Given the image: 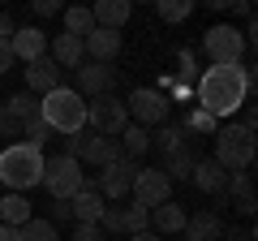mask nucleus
<instances>
[{
  "mask_svg": "<svg viewBox=\"0 0 258 241\" xmlns=\"http://www.w3.org/2000/svg\"><path fill=\"white\" fill-rule=\"evenodd\" d=\"M249 91H254V78H249L245 65H211L198 78V108L211 112L215 120H224L245 108Z\"/></svg>",
  "mask_w": 258,
  "mask_h": 241,
  "instance_id": "nucleus-1",
  "label": "nucleus"
},
{
  "mask_svg": "<svg viewBox=\"0 0 258 241\" xmlns=\"http://www.w3.org/2000/svg\"><path fill=\"white\" fill-rule=\"evenodd\" d=\"M39 116H43V125L52 134H78L86 130V99L74 91V86H56V91H47L43 99H39Z\"/></svg>",
  "mask_w": 258,
  "mask_h": 241,
  "instance_id": "nucleus-2",
  "label": "nucleus"
},
{
  "mask_svg": "<svg viewBox=\"0 0 258 241\" xmlns=\"http://www.w3.org/2000/svg\"><path fill=\"white\" fill-rule=\"evenodd\" d=\"M43 181V151L13 142L0 151V186H9V194H26Z\"/></svg>",
  "mask_w": 258,
  "mask_h": 241,
  "instance_id": "nucleus-3",
  "label": "nucleus"
},
{
  "mask_svg": "<svg viewBox=\"0 0 258 241\" xmlns=\"http://www.w3.org/2000/svg\"><path fill=\"white\" fill-rule=\"evenodd\" d=\"M254 151H258V142H254V134H249L245 125L228 120V125H220V130H215V155H211V159H215V164H220L228 176L249 172Z\"/></svg>",
  "mask_w": 258,
  "mask_h": 241,
  "instance_id": "nucleus-4",
  "label": "nucleus"
},
{
  "mask_svg": "<svg viewBox=\"0 0 258 241\" xmlns=\"http://www.w3.org/2000/svg\"><path fill=\"white\" fill-rule=\"evenodd\" d=\"M39 186H47V194L56 203H69L86 186V172H82V164L74 155H52V159H43V181Z\"/></svg>",
  "mask_w": 258,
  "mask_h": 241,
  "instance_id": "nucleus-5",
  "label": "nucleus"
},
{
  "mask_svg": "<svg viewBox=\"0 0 258 241\" xmlns=\"http://www.w3.org/2000/svg\"><path fill=\"white\" fill-rule=\"evenodd\" d=\"M64 155H74L78 164H99V168H108V164H116V159H125V155H120V142L99 138V134H91V130L69 134V151H64Z\"/></svg>",
  "mask_w": 258,
  "mask_h": 241,
  "instance_id": "nucleus-6",
  "label": "nucleus"
},
{
  "mask_svg": "<svg viewBox=\"0 0 258 241\" xmlns=\"http://www.w3.org/2000/svg\"><path fill=\"white\" fill-rule=\"evenodd\" d=\"M129 125V112H125V99L116 95H99L95 103H86V130L99 134V138H112Z\"/></svg>",
  "mask_w": 258,
  "mask_h": 241,
  "instance_id": "nucleus-7",
  "label": "nucleus"
},
{
  "mask_svg": "<svg viewBox=\"0 0 258 241\" xmlns=\"http://www.w3.org/2000/svg\"><path fill=\"white\" fill-rule=\"evenodd\" d=\"M203 52L211 56V65H241L245 56V35L237 26H211L203 35Z\"/></svg>",
  "mask_w": 258,
  "mask_h": 241,
  "instance_id": "nucleus-8",
  "label": "nucleus"
},
{
  "mask_svg": "<svg viewBox=\"0 0 258 241\" xmlns=\"http://www.w3.org/2000/svg\"><path fill=\"white\" fill-rule=\"evenodd\" d=\"M168 95H159L155 86H138V91H129V99H125V112L134 116V125H164L168 120Z\"/></svg>",
  "mask_w": 258,
  "mask_h": 241,
  "instance_id": "nucleus-9",
  "label": "nucleus"
},
{
  "mask_svg": "<svg viewBox=\"0 0 258 241\" xmlns=\"http://www.w3.org/2000/svg\"><path fill=\"white\" fill-rule=\"evenodd\" d=\"M134 203H142L151 211V207H159V203H168L172 198V181H168L159 168H138V176H134Z\"/></svg>",
  "mask_w": 258,
  "mask_h": 241,
  "instance_id": "nucleus-10",
  "label": "nucleus"
},
{
  "mask_svg": "<svg viewBox=\"0 0 258 241\" xmlns=\"http://www.w3.org/2000/svg\"><path fill=\"white\" fill-rule=\"evenodd\" d=\"M74 74H78V86H74V91L82 95V99H99V95H112V86H116V69H112V65H95V61H82Z\"/></svg>",
  "mask_w": 258,
  "mask_h": 241,
  "instance_id": "nucleus-11",
  "label": "nucleus"
},
{
  "mask_svg": "<svg viewBox=\"0 0 258 241\" xmlns=\"http://www.w3.org/2000/svg\"><path fill=\"white\" fill-rule=\"evenodd\" d=\"M134 176H138V159H116V164H108L99 172L95 190H99L103 198H125L129 190H134Z\"/></svg>",
  "mask_w": 258,
  "mask_h": 241,
  "instance_id": "nucleus-12",
  "label": "nucleus"
},
{
  "mask_svg": "<svg viewBox=\"0 0 258 241\" xmlns=\"http://www.w3.org/2000/svg\"><path fill=\"white\" fill-rule=\"evenodd\" d=\"M120 52V30H103L95 26L91 35L82 39V56L86 61H95V65H112V56Z\"/></svg>",
  "mask_w": 258,
  "mask_h": 241,
  "instance_id": "nucleus-13",
  "label": "nucleus"
},
{
  "mask_svg": "<svg viewBox=\"0 0 258 241\" xmlns=\"http://www.w3.org/2000/svg\"><path fill=\"white\" fill-rule=\"evenodd\" d=\"M103 207H108V198L95 190V181H86V186L78 190L74 198H69V211H74V220H78V224H99Z\"/></svg>",
  "mask_w": 258,
  "mask_h": 241,
  "instance_id": "nucleus-14",
  "label": "nucleus"
},
{
  "mask_svg": "<svg viewBox=\"0 0 258 241\" xmlns=\"http://www.w3.org/2000/svg\"><path fill=\"white\" fill-rule=\"evenodd\" d=\"M9 52H13V61H39V56H47V35L39 26H22V30H13V39H9Z\"/></svg>",
  "mask_w": 258,
  "mask_h": 241,
  "instance_id": "nucleus-15",
  "label": "nucleus"
},
{
  "mask_svg": "<svg viewBox=\"0 0 258 241\" xmlns=\"http://www.w3.org/2000/svg\"><path fill=\"white\" fill-rule=\"evenodd\" d=\"M60 86V69H56V61L52 56H39V61H30L26 65V91L30 95H47V91H56Z\"/></svg>",
  "mask_w": 258,
  "mask_h": 241,
  "instance_id": "nucleus-16",
  "label": "nucleus"
},
{
  "mask_svg": "<svg viewBox=\"0 0 258 241\" xmlns=\"http://www.w3.org/2000/svg\"><path fill=\"white\" fill-rule=\"evenodd\" d=\"M198 159H203V155L194 151V142H185V147H176L172 155H164V168H159V172L176 186V181H189V176H194V164H198Z\"/></svg>",
  "mask_w": 258,
  "mask_h": 241,
  "instance_id": "nucleus-17",
  "label": "nucleus"
},
{
  "mask_svg": "<svg viewBox=\"0 0 258 241\" xmlns=\"http://www.w3.org/2000/svg\"><path fill=\"white\" fill-rule=\"evenodd\" d=\"M185 241H220L224 237V220L215 211H198V215H189L185 220Z\"/></svg>",
  "mask_w": 258,
  "mask_h": 241,
  "instance_id": "nucleus-18",
  "label": "nucleus"
},
{
  "mask_svg": "<svg viewBox=\"0 0 258 241\" xmlns=\"http://www.w3.org/2000/svg\"><path fill=\"white\" fill-rule=\"evenodd\" d=\"M189 181L203 190V194H224V190H228V172H224L215 159H198V164H194V176H189Z\"/></svg>",
  "mask_w": 258,
  "mask_h": 241,
  "instance_id": "nucleus-19",
  "label": "nucleus"
},
{
  "mask_svg": "<svg viewBox=\"0 0 258 241\" xmlns=\"http://www.w3.org/2000/svg\"><path fill=\"white\" fill-rule=\"evenodd\" d=\"M129 13H134L129 0H99L91 9V18H95V26H103V30H120L129 22Z\"/></svg>",
  "mask_w": 258,
  "mask_h": 241,
  "instance_id": "nucleus-20",
  "label": "nucleus"
},
{
  "mask_svg": "<svg viewBox=\"0 0 258 241\" xmlns=\"http://www.w3.org/2000/svg\"><path fill=\"white\" fill-rule=\"evenodd\" d=\"M185 207H176L172 198L168 203H159V207H151V228H155V237H164V232H181L185 228Z\"/></svg>",
  "mask_w": 258,
  "mask_h": 241,
  "instance_id": "nucleus-21",
  "label": "nucleus"
},
{
  "mask_svg": "<svg viewBox=\"0 0 258 241\" xmlns=\"http://www.w3.org/2000/svg\"><path fill=\"white\" fill-rule=\"evenodd\" d=\"M47 56L56 61V69H60V65L64 69H78L86 61V56H82V39H74V35H56L52 43H47Z\"/></svg>",
  "mask_w": 258,
  "mask_h": 241,
  "instance_id": "nucleus-22",
  "label": "nucleus"
},
{
  "mask_svg": "<svg viewBox=\"0 0 258 241\" xmlns=\"http://www.w3.org/2000/svg\"><path fill=\"white\" fill-rule=\"evenodd\" d=\"M228 194H232V207H237L241 215H254V211H258V198H254V176H249V172L228 176Z\"/></svg>",
  "mask_w": 258,
  "mask_h": 241,
  "instance_id": "nucleus-23",
  "label": "nucleus"
},
{
  "mask_svg": "<svg viewBox=\"0 0 258 241\" xmlns=\"http://www.w3.org/2000/svg\"><path fill=\"white\" fill-rule=\"evenodd\" d=\"M116 138H120V155H125V159H138L142 151H151V134L142 130V125H134V120H129Z\"/></svg>",
  "mask_w": 258,
  "mask_h": 241,
  "instance_id": "nucleus-24",
  "label": "nucleus"
},
{
  "mask_svg": "<svg viewBox=\"0 0 258 241\" xmlns=\"http://www.w3.org/2000/svg\"><path fill=\"white\" fill-rule=\"evenodd\" d=\"M185 142H194L189 134H185V125H168V120L159 125V134H151V147H159L164 155H172V151L185 147Z\"/></svg>",
  "mask_w": 258,
  "mask_h": 241,
  "instance_id": "nucleus-25",
  "label": "nucleus"
},
{
  "mask_svg": "<svg viewBox=\"0 0 258 241\" xmlns=\"http://www.w3.org/2000/svg\"><path fill=\"white\" fill-rule=\"evenodd\" d=\"M26 220H30V203H26V194L0 198V224H13V228H22Z\"/></svg>",
  "mask_w": 258,
  "mask_h": 241,
  "instance_id": "nucleus-26",
  "label": "nucleus"
},
{
  "mask_svg": "<svg viewBox=\"0 0 258 241\" xmlns=\"http://www.w3.org/2000/svg\"><path fill=\"white\" fill-rule=\"evenodd\" d=\"M91 30H95V18H91V9H82V5L64 9V35H74V39H86Z\"/></svg>",
  "mask_w": 258,
  "mask_h": 241,
  "instance_id": "nucleus-27",
  "label": "nucleus"
},
{
  "mask_svg": "<svg viewBox=\"0 0 258 241\" xmlns=\"http://www.w3.org/2000/svg\"><path fill=\"white\" fill-rule=\"evenodd\" d=\"M181 125H185V134H215V130H220V120H215L211 112H203V108H194Z\"/></svg>",
  "mask_w": 258,
  "mask_h": 241,
  "instance_id": "nucleus-28",
  "label": "nucleus"
},
{
  "mask_svg": "<svg viewBox=\"0 0 258 241\" xmlns=\"http://www.w3.org/2000/svg\"><path fill=\"white\" fill-rule=\"evenodd\" d=\"M22 241H60V232L47 220H26L22 224Z\"/></svg>",
  "mask_w": 258,
  "mask_h": 241,
  "instance_id": "nucleus-29",
  "label": "nucleus"
},
{
  "mask_svg": "<svg viewBox=\"0 0 258 241\" xmlns=\"http://www.w3.org/2000/svg\"><path fill=\"white\" fill-rule=\"evenodd\" d=\"M155 13H159L164 22H185V18L194 13V5H189V0H159Z\"/></svg>",
  "mask_w": 258,
  "mask_h": 241,
  "instance_id": "nucleus-30",
  "label": "nucleus"
},
{
  "mask_svg": "<svg viewBox=\"0 0 258 241\" xmlns=\"http://www.w3.org/2000/svg\"><path fill=\"white\" fill-rule=\"evenodd\" d=\"M22 134H26V147H35V151L43 147L47 138H56V134H52V130H47V125H43V116H30L26 125H22Z\"/></svg>",
  "mask_w": 258,
  "mask_h": 241,
  "instance_id": "nucleus-31",
  "label": "nucleus"
},
{
  "mask_svg": "<svg viewBox=\"0 0 258 241\" xmlns=\"http://www.w3.org/2000/svg\"><path fill=\"white\" fill-rule=\"evenodd\" d=\"M22 125H26V120H22L9 103H0V138H22Z\"/></svg>",
  "mask_w": 258,
  "mask_h": 241,
  "instance_id": "nucleus-32",
  "label": "nucleus"
},
{
  "mask_svg": "<svg viewBox=\"0 0 258 241\" xmlns=\"http://www.w3.org/2000/svg\"><path fill=\"white\" fill-rule=\"evenodd\" d=\"M151 228V211L142 203H134V207H125V232H147Z\"/></svg>",
  "mask_w": 258,
  "mask_h": 241,
  "instance_id": "nucleus-33",
  "label": "nucleus"
},
{
  "mask_svg": "<svg viewBox=\"0 0 258 241\" xmlns=\"http://www.w3.org/2000/svg\"><path fill=\"white\" fill-rule=\"evenodd\" d=\"M5 103H9V108L18 112L22 120H30V116H39V99H35V95H30V91H18V95H13V99H5Z\"/></svg>",
  "mask_w": 258,
  "mask_h": 241,
  "instance_id": "nucleus-34",
  "label": "nucleus"
},
{
  "mask_svg": "<svg viewBox=\"0 0 258 241\" xmlns=\"http://www.w3.org/2000/svg\"><path fill=\"white\" fill-rule=\"evenodd\" d=\"M99 232H125V207H103Z\"/></svg>",
  "mask_w": 258,
  "mask_h": 241,
  "instance_id": "nucleus-35",
  "label": "nucleus"
},
{
  "mask_svg": "<svg viewBox=\"0 0 258 241\" xmlns=\"http://www.w3.org/2000/svg\"><path fill=\"white\" fill-rule=\"evenodd\" d=\"M69 220H74L69 203H56V198H52V207H47V224H69Z\"/></svg>",
  "mask_w": 258,
  "mask_h": 241,
  "instance_id": "nucleus-36",
  "label": "nucleus"
},
{
  "mask_svg": "<svg viewBox=\"0 0 258 241\" xmlns=\"http://www.w3.org/2000/svg\"><path fill=\"white\" fill-rule=\"evenodd\" d=\"M74 241H103V232H99V224H78Z\"/></svg>",
  "mask_w": 258,
  "mask_h": 241,
  "instance_id": "nucleus-37",
  "label": "nucleus"
},
{
  "mask_svg": "<svg viewBox=\"0 0 258 241\" xmlns=\"http://www.w3.org/2000/svg\"><path fill=\"white\" fill-rule=\"evenodd\" d=\"M13 65H18V61H13V52H9V43H5V39H0V74H9Z\"/></svg>",
  "mask_w": 258,
  "mask_h": 241,
  "instance_id": "nucleus-38",
  "label": "nucleus"
},
{
  "mask_svg": "<svg viewBox=\"0 0 258 241\" xmlns=\"http://www.w3.org/2000/svg\"><path fill=\"white\" fill-rule=\"evenodd\" d=\"M35 13L39 18H52V13H60V5L56 0H35Z\"/></svg>",
  "mask_w": 258,
  "mask_h": 241,
  "instance_id": "nucleus-39",
  "label": "nucleus"
},
{
  "mask_svg": "<svg viewBox=\"0 0 258 241\" xmlns=\"http://www.w3.org/2000/svg\"><path fill=\"white\" fill-rule=\"evenodd\" d=\"M13 30H18V26H13V18H9V13H0V39H5V43L13 39Z\"/></svg>",
  "mask_w": 258,
  "mask_h": 241,
  "instance_id": "nucleus-40",
  "label": "nucleus"
},
{
  "mask_svg": "<svg viewBox=\"0 0 258 241\" xmlns=\"http://www.w3.org/2000/svg\"><path fill=\"white\" fill-rule=\"evenodd\" d=\"M0 241H22V228H13V224H0Z\"/></svg>",
  "mask_w": 258,
  "mask_h": 241,
  "instance_id": "nucleus-41",
  "label": "nucleus"
},
{
  "mask_svg": "<svg viewBox=\"0 0 258 241\" xmlns=\"http://www.w3.org/2000/svg\"><path fill=\"white\" fill-rule=\"evenodd\" d=\"M129 241H159V237H155V232L147 228V232H129Z\"/></svg>",
  "mask_w": 258,
  "mask_h": 241,
  "instance_id": "nucleus-42",
  "label": "nucleus"
},
{
  "mask_svg": "<svg viewBox=\"0 0 258 241\" xmlns=\"http://www.w3.org/2000/svg\"><path fill=\"white\" fill-rule=\"evenodd\" d=\"M228 241H254V232H249V228H237V232H232Z\"/></svg>",
  "mask_w": 258,
  "mask_h": 241,
  "instance_id": "nucleus-43",
  "label": "nucleus"
}]
</instances>
